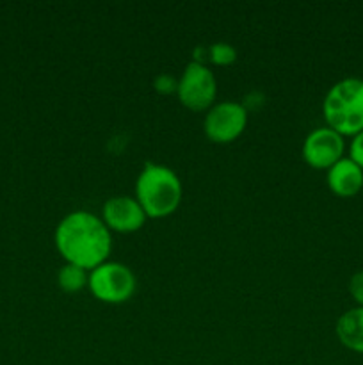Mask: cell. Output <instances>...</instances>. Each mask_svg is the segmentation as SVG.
<instances>
[{"label":"cell","mask_w":363,"mask_h":365,"mask_svg":"<svg viewBox=\"0 0 363 365\" xmlns=\"http://www.w3.org/2000/svg\"><path fill=\"white\" fill-rule=\"evenodd\" d=\"M57 252L66 264L93 271L109 260L112 235L102 217L89 210H73L59 221L53 234Z\"/></svg>","instance_id":"cell-1"},{"label":"cell","mask_w":363,"mask_h":365,"mask_svg":"<svg viewBox=\"0 0 363 365\" xmlns=\"http://www.w3.org/2000/svg\"><path fill=\"white\" fill-rule=\"evenodd\" d=\"M184 185L177 171L157 163L144 164L135 180V200L146 217L162 220L180 207Z\"/></svg>","instance_id":"cell-2"},{"label":"cell","mask_w":363,"mask_h":365,"mask_svg":"<svg viewBox=\"0 0 363 365\" xmlns=\"http://www.w3.org/2000/svg\"><path fill=\"white\" fill-rule=\"evenodd\" d=\"M326 127L344 138H354L363 130V78L345 77L335 82L322 102Z\"/></svg>","instance_id":"cell-3"},{"label":"cell","mask_w":363,"mask_h":365,"mask_svg":"<svg viewBox=\"0 0 363 365\" xmlns=\"http://www.w3.org/2000/svg\"><path fill=\"white\" fill-rule=\"evenodd\" d=\"M88 289L98 302L120 305V303L128 302L135 294L137 278H135L134 271L125 264L107 260L89 271Z\"/></svg>","instance_id":"cell-4"},{"label":"cell","mask_w":363,"mask_h":365,"mask_svg":"<svg viewBox=\"0 0 363 365\" xmlns=\"http://www.w3.org/2000/svg\"><path fill=\"white\" fill-rule=\"evenodd\" d=\"M178 100L196 113H206L216 103L217 81L205 63L191 61L178 78Z\"/></svg>","instance_id":"cell-5"},{"label":"cell","mask_w":363,"mask_h":365,"mask_svg":"<svg viewBox=\"0 0 363 365\" xmlns=\"http://www.w3.org/2000/svg\"><path fill=\"white\" fill-rule=\"evenodd\" d=\"M248 109L244 103L224 100L210 107L203 118V132L217 145L235 141L248 127Z\"/></svg>","instance_id":"cell-6"},{"label":"cell","mask_w":363,"mask_h":365,"mask_svg":"<svg viewBox=\"0 0 363 365\" xmlns=\"http://www.w3.org/2000/svg\"><path fill=\"white\" fill-rule=\"evenodd\" d=\"M301 153L308 166L327 171L345 157V139L330 127L313 128L302 141Z\"/></svg>","instance_id":"cell-7"},{"label":"cell","mask_w":363,"mask_h":365,"mask_svg":"<svg viewBox=\"0 0 363 365\" xmlns=\"http://www.w3.org/2000/svg\"><path fill=\"white\" fill-rule=\"evenodd\" d=\"M146 214L135 196H110L102 207V221L110 232L132 234L146 223Z\"/></svg>","instance_id":"cell-8"},{"label":"cell","mask_w":363,"mask_h":365,"mask_svg":"<svg viewBox=\"0 0 363 365\" xmlns=\"http://www.w3.org/2000/svg\"><path fill=\"white\" fill-rule=\"evenodd\" d=\"M327 187L340 198H351L363 189V170L349 157L338 160L326 173Z\"/></svg>","instance_id":"cell-9"},{"label":"cell","mask_w":363,"mask_h":365,"mask_svg":"<svg viewBox=\"0 0 363 365\" xmlns=\"http://www.w3.org/2000/svg\"><path fill=\"white\" fill-rule=\"evenodd\" d=\"M335 331L344 348L363 355V307L345 310L338 317Z\"/></svg>","instance_id":"cell-10"},{"label":"cell","mask_w":363,"mask_h":365,"mask_svg":"<svg viewBox=\"0 0 363 365\" xmlns=\"http://www.w3.org/2000/svg\"><path fill=\"white\" fill-rule=\"evenodd\" d=\"M57 284H59L60 291L68 292V294L80 292L82 289L88 287L89 271L82 269L75 264H64L57 273Z\"/></svg>","instance_id":"cell-11"},{"label":"cell","mask_w":363,"mask_h":365,"mask_svg":"<svg viewBox=\"0 0 363 365\" xmlns=\"http://www.w3.org/2000/svg\"><path fill=\"white\" fill-rule=\"evenodd\" d=\"M209 59L210 63L217 64V66H228L237 59V50L230 43L217 41L209 46Z\"/></svg>","instance_id":"cell-12"},{"label":"cell","mask_w":363,"mask_h":365,"mask_svg":"<svg viewBox=\"0 0 363 365\" xmlns=\"http://www.w3.org/2000/svg\"><path fill=\"white\" fill-rule=\"evenodd\" d=\"M349 294L356 302V307H363V269L356 271L349 280Z\"/></svg>","instance_id":"cell-13"},{"label":"cell","mask_w":363,"mask_h":365,"mask_svg":"<svg viewBox=\"0 0 363 365\" xmlns=\"http://www.w3.org/2000/svg\"><path fill=\"white\" fill-rule=\"evenodd\" d=\"M349 159L354 160L359 168L363 170V130L352 138L351 145H349Z\"/></svg>","instance_id":"cell-14"},{"label":"cell","mask_w":363,"mask_h":365,"mask_svg":"<svg viewBox=\"0 0 363 365\" xmlns=\"http://www.w3.org/2000/svg\"><path fill=\"white\" fill-rule=\"evenodd\" d=\"M177 88H178V81H174L171 75H159V77L155 78V89L160 93H177Z\"/></svg>","instance_id":"cell-15"}]
</instances>
